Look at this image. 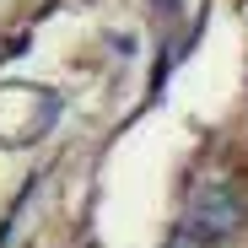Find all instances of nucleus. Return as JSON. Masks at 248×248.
Segmentation results:
<instances>
[{
  "mask_svg": "<svg viewBox=\"0 0 248 248\" xmlns=\"http://www.w3.org/2000/svg\"><path fill=\"white\" fill-rule=\"evenodd\" d=\"M243 216H248V211H243V200H237L232 189H221V184L194 194V227H200V232H211V243L227 237V232H237Z\"/></svg>",
  "mask_w": 248,
  "mask_h": 248,
  "instance_id": "f257e3e1",
  "label": "nucleus"
},
{
  "mask_svg": "<svg viewBox=\"0 0 248 248\" xmlns=\"http://www.w3.org/2000/svg\"><path fill=\"white\" fill-rule=\"evenodd\" d=\"M168 248H205V237H200V227L189 221V227H184V232H178V237H173Z\"/></svg>",
  "mask_w": 248,
  "mask_h": 248,
  "instance_id": "f03ea898",
  "label": "nucleus"
}]
</instances>
